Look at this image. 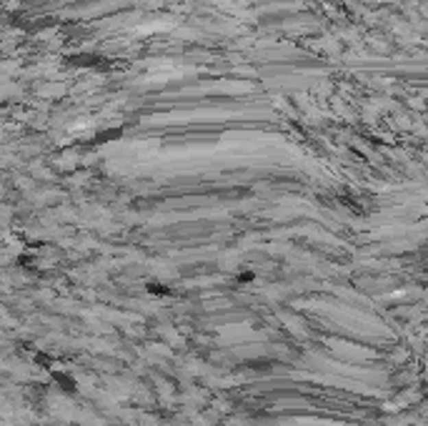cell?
<instances>
[]
</instances>
